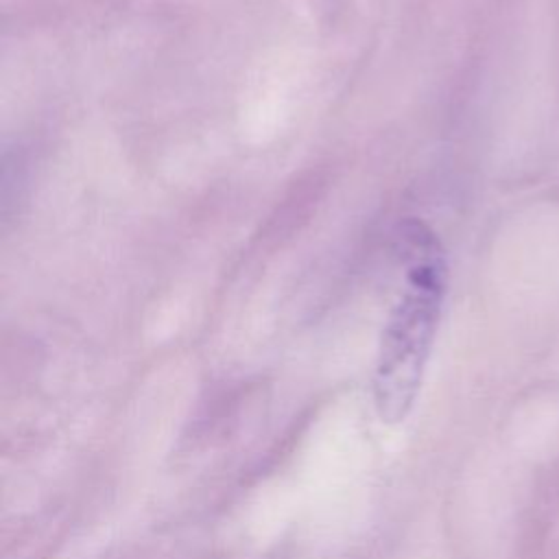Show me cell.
Segmentation results:
<instances>
[{"label": "cell", "instance_id": "1", "mask_svg": "<svg viewBox=\"0 0 559 559\" xmlns=\"http://www.w3.org/2000/svg\"><path fill=\"white\" fill-rule=\"evenodd\" d=\"M402 284L389 312L376 371L373 404L382 421H402L417 397L445 295L448 266L439 238L417 218L400 225Z\"/></svg>", "mask_w": 559, "mask_h": 559}]
</instances>
